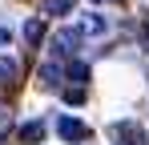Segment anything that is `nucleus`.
<instances>
[{
	"mask_svg": "<svg viewBox=\"0 0 149 145\" xmlns=\"http://www.w3.org/2000/svg\"><path fill=\"white\" fill-rule=\"evenodd\" d=\"M109 137L121 145H145V129L137 125V121H117L113 129H109Z\"/></svg>",
	"mask_w": 149,
	"mask_h": 145,
	"instance_id": "f257e3e1",
	"label": "nucleus"
},
{
	"mask_svg": "<svg viewBox=\"0 0 149 145\" xmlns=\"http://www.w3.org/2000/svg\"><path fill=\"white\" fill-rule=\"evenodd\" d=\"M16 77H20V65L12 56H0V85L8 89V85H16Z\"/></svg>",
	"mask_w": 149,
	"mask_h": 145,
	"instance_id": "423d86ee",
	"label": "nucleus"
},
{
	"mask_svg": "<svg viewBox=\"0 0 149 145\" xmlns=\"http://www.w3.org/2000/svg\"><path fill=\"white\" fill-rule=\"evenodd\" d=\"M81 40H85V36H81L77 28H61V32L52 36V52H56V56H73L77 48H81Z\"/></svg>",
	"mask_w": 149,
	"mask_h": 145,
	"instance_id": "f03ea898",
	"label": "nucleus"
},
{
	"mask_svg": "<svg viewBox=\"0 0 149 145\" xmlns=\"http://www.w3.org/2000/svg\"><path fill=\"white\" fill-rule=\"evenodd\" d=\"M0 45H8V28H0Z\"/></svg>",
	"mask_w": 149,
	"mask_h": 145,
	"instance_id": "9b49d317",
	"label": "nucleus"
},
{
	"mask_svg": "<svg viewBox=\"0 0 149 145\" xmlns=\"http://www.w3.org/2000/svg\"><path fill=\"white\" fill-rule=\"evenodd\" d=\"M93 4H105V0H93ZM109 4H117V0H109Z\"/></svg>",
	"mask_w": 149,
	"mask_h": 145,
	"instance_id": "f8f14e48",
	"label": "nucleus"
},
{
	"mask_svg": "<svg viewBox=\"0 0 149 145\" xmlns=\"http://www.w3.org/2000/svg\"><path fill=\"white\" fill-rule=\"evenodd\" d=\"M69 77V69H61L56 61H49V65H40V85L45 89H61V81Z\"/></svg>",
	"mask_w": 149,
	"mask_h": 145,
	"instance_id": "39448f33",
	"label": "nucleus"
},
{
	"mask_svg": "<svg viewBox=\"0 0 149 145\" xmlns=\"http://www.w3.org/2000/svg\"><path fill=\"white\" fill-rule=\"evenodd\" d=\"M24 40L28 45H40V40H45V20H40V16H32V20L24 24Z\"/></svg>",
	"mask_w": 149,
	"mask_h": 145,
	"instance_id": "0eeeda50",
	"label": "nucleus"
},
{
	"mask_svg": "<svg viewBox=\"0 0 149 145\" xmlns=\"http://www.w3.org/2000/svg\"><path fill=\"white\" fill-rule=\"evenodd\" d=\"M56 133H61L65 141H89V125H85V121H77V117H61Z\"/></svg>",
	"mask_w": 149,
	"mask_h": 145,
	"instance_id": "20e7f679",
	"label": "nucleus"
},
{
	"mask_svg": "<svg viewBox=\"0 0 149 145\" xmlns=\"http://www.w3.org/2000/svg\"><path fill=\"white\" fill-rule=\"evenodd\" d=\"M61 93H65L69 105H81V101H85V89H81V85H77V89H61Z\"/></svg>",
	"mask_w": 149,
	"mask_h": 145,
	"instance_id": "9d476101",
	"label": "nucleus"
},
{
	"mask_svg": "<svg viewBox=\"0 0 149 145\" xmlns=\"http://www.w3.org/2000/svg\"><path fill=\"white\" fill-rule=\"evenodd\" d=\"M45 12L49 16H69L73 12V0H45Z\"/></svg>",
	"mask_w": 149,
	"mask_h": 145,
	"instance_id": "1a4fd4ad",
	"label": "nucleus"
},
{
	"mask_svg": "<svg viewBox=\"0 0 149 145\" xmlns=\"http://www.w3.org/2000/svg\"><path fill=\"white\" fill-rule=\"evenodd\" d=\"M73 28L81 32V36H89V40H93V36H105V32H109V20L97 16V12H85V16H77Z\"/></svg>",
	"mask_w": 149,
	"mask_h": 145,
	"instance_id": "7ed1b4c3",
	"label": "nucleus"
},
{
	"mask_svg": "<svg viewBox=\"0 0 149 145\" xmlns=\"http://www.w3.org/2000/svg\"><path fill=\"white\" fill-rule=\"evenodd\" d=\"M45 137V121H28V125H20V141H40Z\"/></svg>",
	"mask_w": 149,
	"mask_h": 145,
	"instance_id": "6e6552de",
	"label": "nucleus"
}]
</instances>
